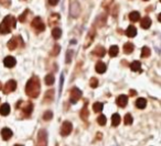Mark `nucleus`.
<instances>
[{
  "mask_svg": "<svg viewBox=\"0 0 161 146\" xmlns=\"http://www.w3.org/2000/svg\"><path fill=\"white\" fill-rule=\"evenodd\" d=\"M41 90V85H40V80L37 76H33L31 79H29L26 86V93L31 98H37L40 93Z\"/></svg>",
  "mask_w": 161,
  "mask_h": 146,
  "instance_id": "obj_1",
  "label": "nucleus"
},
{
  "mask_svg": "<svg viewBox=\"0 0 161 146\" xmlns=\"http://www.w3.org/2000/svg\"><path fill=\"white\" fill-rule=\"evenodd\" d=\"M16 19L12 15H7L2 22L0 23V34H8L11 32V30L16 27Z\"/></svg>",
  "mask_w": 161,
  "mask_h": 146,
  "instance_id": "obj_2",
  "label": "nucleus"
},
{
  "mask_svg": "<svg viewBox=\"0 0 161 146\" xmlns=\"http://www.w3.org/2000/svg\"><path fill=\"white\" fill-rule=\"evenodd\" d=\"M81 11H82V8H81V5L77 0H71V2H70V15L73 19H76L79 17Z\"/></svg>",
  "mask_w": 161,
  "mask_h": 146,
  "instance_id": "obj_3",
  "label": "nucleus"
},
{
  "mask_svg": "<svg viewBox=\"0 0 161 146\" xmlns=\"http://www.w3.org/2000/svg\"><path fill=\"white\" fill-rule=\"evenodd\" d=\"M31 27H32V29L37 33L43 32L45 30V24H44V22L42 21V19L40 17H37V18L33 19L32 23H31Z\"/></svg>",
  "mask_w": 161,
  "mask_h": 146,
  "instance_id": "obj_4",
  "label": "nucleus"
},
{
  "mask_svg": "<svg viewBox=\"0 0 161 146\" xmlns=\"http://www.w3.org/2000/svg\"><path fill=\"white\" fill-rule=\"evenodd\" d=\"M48 145V133L45 130H41L37 135V146Z\"/></svg>",
  "mask_w": 161,
  "mask_h": 146,
  "instance_id": "obj_5",
  "label": "nucleus"
},
{
  "mask_svg": "<svg viewBox=\"0 0 161 146\" xmlns=\"http://www.w3.org/2000/svg\"><path fill=\"white\" fill-rule=\"evenodd\" d=\"M81 97H82V91L78 88L74 87L73 89L71 90V93H70V101L72 103H76L81 99Z\"/></svg>",
  "mask_w": 161,
  "mask_h": 146,
  "instance_id": "obj_6",
  "label": "nucleus"
},
{
  "mask_svg": "<svg viewBox=\"0 0 161 146\" xmlns=\"http://www.w3.org/2000/svg\"><path fill=\"white\" fill-rule=\"evenodd\" d=\"M72 130H73L72 123L69 122V121H65V122H63L62 126H61V135L62 136H67V135L71 134Z\"/></svg>",
  "mask_w": 161,
  "mask_h": 146,
  "instance_id": "obj_7",
  "label": "nucleus"
},
{
  "mask_svg": "<svg viewBox=\"0 0 161 146\" xmlns=\"http://www.w3.org/2000/svg\"><path fill=\"white\" fill-rule=\"evenodd\" d=\"M20 43H22V40H21V37L18 35V36L12 37V39L8 42L7 46H8V48H9L10 51H13V50H16V48L18 47Z\"/></svg>",
  "mask_w": 161,
  "mask_h": 146,
  "instance_id": "obj_8",
  "label": "nucleus"
},
{
  "mask_svg": "<svg viewBox=\"0 0 161 146\" xmlns=\"http://www.w3.org/2000/svg\"><path fill=\"white\" fill-rule=\"evenodd\" d=\"M17 88V81L16 80H9V81L4 86V92L5 93H10V92H13Z\"/></svg>",
  "mask_w": 161,
  "mask_h": 146,
  "instance_id": "obj_9",
  "label": "nucleus"
},
{
  "mask_svg": "<svg viewBox=\"0 0 161 146\" xmlns=\"http://www.w3.org/2000/svg\"><path fill=\"white\" fill-rule=\"evenodd\" d=\"M19 105H21V109H22L23 113L27 114V115H30L31 114V112H32L33 110V105L31 103V102H29V101H27V102H19Z\"/></svg>",
  "mask_w": 161,
  "mask_h": 146,
  "instance_id": "obj_10",
  "label": "nucleus"
},
{
  "mask_svg": "<svg viewBox=\"0 0 161 146\" xmlns=\"http://www.w3.org/2000/svg\"><path fill=\"white\" fill-rule=\"evenodd\" d=\"M16 63H17V60L14 57L12 56H7L5 60H4V65H5L6 67H8V68H12L16 66Z\"/></svg>",
  "mask_w": 161,
  "mask_h": 146,
  "instance_id": "obj_11",
  "label": "nucleus"
},
{
  "mask_svg": "<svg viewBox=\"0 0 161 146\" xmlns=\"http://www.w3.org/2000/svg\"><path fill=\"white\" fill-rule=\"evenodd\" d=\"M116 103L119 105L120 108H124V107H126L127 103H128V96H126V95H120V96L117 98Z\"/></svg>",
  "mask_w": 161,
  "mask_h": 146,
  "instance_id": "obj_12",
  "label": "nucleus"
},
{
  "mask_svg": "<svg viewBox=\"0 0 161 146\" xmlns=\"http://www.w3.org/2000/svg\"><path fill=\"white\" fill-rule=\"evenodd\" d=\"M106 53V50L103 46H96V48L93 51V54L97 56V57H104Z\"/></svg>",
  "mask_w": 161,
  "mask_h": 146,
  "instance_id": "obj_13",
  "label": "nucleus"
},
{
  "mask_svg": "<svg viewBox=\"0 0 161 146\" xmlns=\"http://www.w3.org/2000/svg\"><path fill=\"white\" fill-rule=\"evenodd\" d=\"M140 25H141V27H143V29H145V30L149 29V27H150V25H151V19L149 18V17H143V18L141 19Z\"/></svg>",
  "mask_w": 161,
  "mask_h": 146,
  "instance_id": "obj_14",
  "label": "nucleus"
},
{
  "mask_svg": "<svg viewBox=\"0 0 161 146\" xmlns=\"http://www.w3.org/2000/svg\"><path fill=\"white\" fill-rule=\"evenodd\" d=\"M1 136H2V138H4L5 141H8V140L11 138V136H12V131L8 128H2V131H1Z\"/></svg>",
  "mask_w": 161,
  "mask_h": 146,
  "instance_id": "obj_15",
  "label": "nucleus"
},
{
  "mask_svg": "<svg viewBox=\"0 0 161 146\" xmlns=\"http://www.w3.org/2000/svg\"><path fill=\"white\" fill-rule=\"evenodd\" d=\"M53 99H54V90L50 89L44 95V102H51V101H53Z\"/></svg>",
  "mask_w": 161,
  "mask_h": 146,
  "instance_id": "obj_16",
  "label": "nucleus"
},
{
  "mask_svg": "<svg viewBox=\"0 0 161 146\" xmlns=\"http://www.w3.org/2000/svg\"><path fill=\"white\" fill-rule=\"evenodd\" d=\"M140 13H139L138 11H133V12H130L129 13V20L131 21V22H138L139 20H140Z\"/></svg>",
  "mask_w": 161,
  "mask_h": 146,
  "instance_id": "obj_17",
  "label": "nucleus"
},
{
  "mask_svg": "<svg viewBox=\"0 0 161 146\" xmlns=\"http://www.w3.org/2000/svg\"><path fill=\"white\" fill-rule=\"evenodd\" d=\"M136 34H137V29H136V27L129 25L128 29H127V31H126V35L128 37H135L136 36Z\"/></svg>",
  "mask_w": 161,
  "mask_h": 146,
  "instance_id": "obj_18",
  "label": "nucleus"
},
{
  "mask_svg": "<svg viewBox=\"0 0 161 146\" xmlns=\"http://www.w3.org/2000/svg\"><path fill=\"white\" fill-rule=\"evenodd\" d=\"M106 64H104L103 62H98L95 66V70H96L98 74H104L106 72Z\"/></svg>",
  "mask_w": 161,
  "mask_h": 146,
  "instance_id": "obj_19",
  "label": "nucleus"
},
{
  "mask_svg": "<svg viewBox=\"0 0 161 146\" xmlns=\"http://www.w3.org/2000/svg\"><path fill=\"white\" fill-rule=\"evenodd\" d=\"M146 105H147V100H146V99H143V98H138V99H137V101H136V107H137L138 109H145Z\"/></svg>",
  "mask_w": 161,
  "mask_h": 146,
  "instance_id": "obj_20",
  "label": "nucleus"
},
{
  "mask_svg": "<svg viewBox=\"0 0 161 146\" xmlns=\"http://www.w3.org/2000/svg\"><path fill=\"white\" fill-rule=\"evenodd\" d=\"M10 112V105L8 103H4V105L0 107V113L1 115H8Z\"/></svg>",
  "mask_w": 161,
  "mask_h": 146,
  "instance_id": "obj_21",
  "label": "nucleus"
},
{
  "mask_svg": "<svg viewBox=\"0 0 161 146\" xmlns=\"http://www.w3.org/2000/svg\"><path fill=\"white\" fill-rule=\"evenodd\" d=\"M133 48H135V46H133V43H130V42L126 43V44L124 45V47H123V50H124V52L126 53V54H131Z\"/></svg>",
  "mask_w": 161,
  "mask_h": 146,
  "instance_id": "obj_22",
  "label": "nucleus"
},
{
  "mask_svg": "<svg viewBox=\"0 0 161 146\" xmlns=\"http://www.w3.org/2000/svg\"><path fill=\"white\" fill-rule=\"evenodd\" d=\"M130 69H131L133 72H140V70H141V64H140V62H138V60L133 62V63L130 64Z\"/></svg>",
  "mask_w": 161,
  "mask_h": 146,
  "instance_id": "obj_23",
  "label": "nucleus"
},
{
  "mask_svg": "<svg viewBox=\"0 0 161 146\" xmlns=\"http://www.w3.org/2000/svg\"><path fill=\"white\" fill-rule=\"evenodd\" d=\"M44 81H45V85L52 86V85L55 82V78H54V76H53L52 74H49V75H46L45 78H44Z\"/></svg>",
  "mask_w": 161,
  "mask_h": 146,
  "instance_id": "obj_24",
  "label": "nucleus"
},
{
  "mask_svg": "<svg viewBox=\"0 0 161 146\" xmlns=\"http://www.w3.org/2000/svg\"><path fill=\"white\" fill-rule=\"evenodd\" d=\"M62 35V30H61L60 27H54L53 30H52V36L53 39H55V40H59Z\"/></svg>",
  "mask_w": 161,
  "mask_h": 146,
  "instance_id": "obj_25",
  "label": "nucleus"
},
{
  "mask_svg": "<svg viewBox=\"0 0 161 146\" xmlns=\"http://www.w3.org/2000/svg\"><path fill=\"white\" fill-rule=\"evenodd\" d=\"M94 37H95V30H94V27H93L92 30H89V32H88L87 41H86V43H85V47H87V46L89 45V41H91V43H92L93 40H94Z\"/></svg>",
  "mask_w": 161,
  "mask_h": 146,
  "instance_id": "obj_26",
  "label": "nucleus"
},
{
  "mask_svg": "<svg viewBox=\"0 0 161 146\" xmlns=\"http://www.w3.org/2000/svg\"><path fill=\"white\" fill-rule=\"evenodd\" d=\"M119 123H120V115L118 113L113 114V117H111V124H113V126H117Z\"/></svg>",
  "mask_w": 161,
  "mask_h": 146,
  "instance_id": "obj_27",
  "label": "nucleus"
},
{
  "mask_svg": "<svg viewBox=\"0 0 161 146\" xmlns=\"http://www.w3.org/2000/svg\"><path fill=\"white\" fill-rule=\"evenodd\" d=\"M118 52H119V48H118V46L117 45H113L111 46V48H109V55H111V57H116L117 55H118Z\"/></svg>",
  "mask_w": 161,
  "mask_h": 146,
  "instance_id": "obj_28",
  "label": "nucleus"
},
{
  "mask_svg": "<svg viewBox=\"0 0 161 146\" xmlns=\"http://www.w3.org/2000/svg\"><path fill=\"white\" fill-rule=\"evenodd\" d=\"M150 54H151V51H150L149 47H147V46H143V48H141V57H143V58H147V57L150 56Z\"/></svg>",
  "mask_w": 161,
  "mask_h": 146,
  "instance_id": "obj_29",
  "label": "nucleus"
},
{
  "mask_svg": "<svg viewBox=\"0 0 161 146\" xmlns=\"http://www.w3.org/2000/svg\"><path fill=\"white\" fill-rule=\"evenodd\" d=\"M104 108V105L101 103V102H95L94 105H93V110H94V112H96V113H99L101 110Z\"/></svg>",
  "mask_w": 161,
  "mask_h": 146,
  "instance_id": "obj_30",
  "label": "nucleus"
},
{
  "mask_svg": "<svg viewBox=\"0 0 161 146\" xmlns=\"http://www.w3.org/2000/svg\"><path fill=\"white\" fill-rule=\"evenodd\" d=\"M59 20H60V14L53 13L50 17V19H49V24H50V25H54V21H55V22H57Z\"/></svg>",
  "mask_w": 161,
  "mask_h": 146,
  "instance_id": "obj_31",
  "label": "nucleus"
},
{
  "mask_svg": "<svg viewBox=\"0 0 161 146\" xmlns=\"http://www.w3.org/2000/svg\"><path fill=\"white\" fill-rule=\"evenodd\" d=\"M133 117H131V114L130 113H127L126 115H125V118H124V122L126 125H130V124L133 123Z\"/></svg>",
  "mask_w": 161,
  "mask_h": 146,
  "instance_id": "obj_32",
  "label": "nucleus"
},
{
  "mask_svg": "<svg viewBox=\"0 0 161 146\" xmlns=\"http://www.w3.org/2000/svg\"><path fill=\"white\" fill-rule=\"evenodd\" d=\"M60 50H61L60 46L57 45V44H55V45L53 46L52 51H51V56H57L59 53H60Z\"/></svg>",
  "mask_w": 161,
  "mask_h": 146,
  "instance_id": "obj_33",
  "label": "nucleus"
},
{
  "mask_svg": "<svg viewBox=\"0 0 161 146\" xmlns=\"http://www.w3.org/2000/svg\"><path fill=\"white\" fill-rule=\"evenodd\" d=\"M87 117H88V111H87V107L85 105L83 108V110L81 111V118L83 120H87Z\"/></svg>",
  "mask_w": 161,
  "mask_h": 146,
  "instance_id": "obj_34",
  "label": "nucleus"
},
{
  "mask_svg": "<svg viewBox=\"0 0 161 146\" xmlns=\"http://www.w3.org/2000/svg\"><path fill=\"white\" fill-rule=\"evenodd\" d=\"M97 122H98V124L101 125V126L105 125L106 124V117L105 115H103V114H101V115L97 118Z\"/></svg>",
  "mask_w": 161,
  "mask_h": 146,
  "instance_id": "obj_35",
  "label": "nucleus"
},
{
  "mask_svg": "<svg viewBox=\"0 0 161 146\" xmlns=\"http://www.w3.org/2000/svg\"><path fill=\"white\" fill-rule=\"evenodd\" d=\"M52 118H53L52 111H46V112H44V114H43V119L45 120V121H50Z\"/></svg>",
  "mask_w": 161,
  "mask_h": 146,
  "instance_id": "obj_36",
  "label": "nucleus"
},
{
  "mask_svg": "<svg viewBox=\"0 0 161 146\" xmlns=\"http://www.w3.org/2000/svg\"><path fill=\"white\" fill-rule=\"evenodd\" d=\"M72 57H73V51L69 50V51H67V53H66V63H67V64H70V63H71Z\"/></svg>",
  "mask_w": 161,
  "mask_h": 146,
  "instance_id": "obj_37",
  "label": "nucleus"
},
{
  "mask_svg": "<svg viewBox=\"0 0 161 146\" xmlns=\"http://www.w3.org/2000/svg\"><path fill=\"white\" fill-rule=\"evenodd\" d=\"M28 13H29V9H27L22 14H21V15H20V17H19V21H20V22H24V21H26V18H27V15H28Z\"/></svg>",
  "mask_w": 161,
  "mask_h": 146,
  "instance_id": "obj_38",
  "label": "nucleus"
},
{
  "mask_svg": "<svg viewBox=\"0 0 161 146\" xmlns=\"http://www.w3.org/2000/svg\"><path fill=\"white\" fill-rule=\"evenodd\" d=\"M89 85H91V87L92 88H96L97 86H98V80H97L96 78L93 77L91 80H89Z\"/></svg>",
  "mask_w": 161,
  "mask_h": 146,
  "instance_id": "obj_39",
  "label": "nucleus"
},
{
  "mask_svg": "<svg viewBox=\"0 0 161 146\" xmlns=\"http://www.w3.org/2000/svg\"><path fill=\"white\" fill-rule=\"evenodd\" d=\"M48 1H49V5L53 6V7L59 4V0H48Z\"/></svg>",
  "mask_w": 161,
  "mask_h": 146,
  "instance_id": "obj_40",
  "label": "nucleus"
},
{
  "mask_svg": "<svg viewBox=\"0 0 161 146\" xmlns=\"http://www.w3.org/2000/svg\"><path fill=\"white\" fill-rule=\"evenodd\" d=\"M130 95H131V96H136V95H137V92L135 91V90H130Z\"/></svg>",
  "mask_w": 161,
  "mask_h": 146,
  "instance_id": "obj_41",
  "label": "nucleus"
},
{
  "mask_svg": "<svg viewBox=\"0 0 161 146\" xmlns=\"http://www.w3.org/2000/svg\"><path fill=\"white\" fill-rule=\"evenodd\" d=\"M158 20H159V21H161V14H159V15H158Z\"/></svg>",
  "mask_w": 161,
  "mask_h": 146,
  "instance_id": "obj_42",
  "label": "nucleus"
},
{
  "mask_svg": "<svg viewBox=\"0 0 161 146\" xmlns=\"http://www.w3.org/2000/svg\"><path fill=\"white\" fill-rule=\"evenodd\" d=\"M1 88H2V84L0 82V90H1Z\"/></svg>",
  "mask_w": 161,
  "mask_h": 146,
  "instance_id": "obj_43",
  "label": "nucleus"
},
{
  "mask_svg": "<svg viewBox=\"0 0 161 146\" xmlns=\"http://www.w3.org/2000/svg\"><path fill=\"white\" fill-rule=\"evenodd\" d=\"M14 146H22V145H14Z\"/></svg>",
  "mask_w": 161,
  "mask_h": 146,
  "instance_id": "obj_44",
  "label": "nucleus"
},
{
  "mask_svg": "<svg viewBox=\"0 0 161 146\" xmlns=\"http://www.w3.org/2000/svg\"><path fill=\"white\" fill-rule=\"evenodd\" d=\"M143 1H148V0H143Z\"/></svg>",
  "mask_w": 161,
  "mask_h": 146,
  "instance_id": "obj_45",
  "label": "nucleus"
},
{
  "mask_svg": "<svg viewBox=\"0 0 161 146\" xmlns=\"http://www.w3.org/2000/svg\"><path fill=\"white\" fill-rule=\"evenodd\" d=\"M56 146H57V145H56Z\"/></svg>",
  "mask_w": 161,
  "mask_h": 146,
  "instance_id": "obj_46",
  "label": "nucleus"
}]
</instances>
